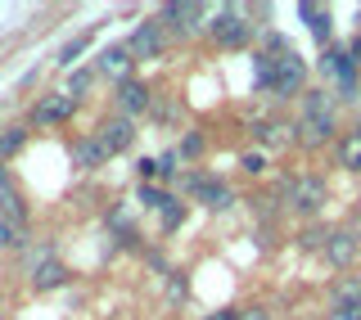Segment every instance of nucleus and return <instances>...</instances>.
I'll return each instance as SVG.
<instances>
[{"label": "nucleus", "instance_id": "30", "mask_svg": "<svg viewBox=\"0 0 361 320\" xmlns=\"http://www.w3.org/2000/svg\"><path fill=\"white\" fill-rule=\"evenodd\" d=\"M208 320H240V312H231V307H226V312H217V316H208Z\"/></svg>", "mask_w": 361, "mask_h": 320}, {"label": "nucleus", "instance_id": "2", "mask_svg": "<svg viewBox=\"0 0 361 320\" xmlns=\"http://www.w3.org/2000/svg\"><path fill=\"white\" fill-rule=\"evenodd\" d=\"M302 77H307V63H302L293 50H285V54H271V82H267V95L289 99L293 90L302 86Z\"/></svg>", "mask_w": 361, "mask_h": 320}, {"label": "nucleus", "instance_id": "1", "mask_svg": "<svg viewBox=\"0 0 361 320\" xmlns=\"http://www.w3.org/2000/svg\"><path fill=\"white\" fill-rule=\"evenodd\" d=\"M334 135V99L325 95V90H307L302 95V118H298V140L316 149V144H325Z\"/></svg>", "mask_w": 361, "mask_h": 320}, {"label": "nucleus", "instance_id": "4", "mask_svg": "<svg viewBox=\"0 0 361 320\" xmlns=\"http://www.w3.org/2000/svg\"><path fill=\"white\" fill-rule=\"evenodd\" d=\"M244 14H248L244 5H226V9H217V18L208 23L212 41H217V45H244L248 32H253V27L244 23Z\"/></svg>", "mask_w": 361, "mask_h": 320}, {"label": "nucleus", "instance_id": "31", "mask_svg": "<svg viewBox=\"0 0 361 320\" xmlns=\"http://www.w3.org/2000/svg\"><path fill=\"white\" fill-rule=\"evenodd\" d=\"M0 312H5V298H0Z\"/></svg>", "mask_w": 361, "mask_h": 320}, {"label": "nucleus", "instance_id": "19", "mask_svg": "<svg viewBox=\"0 0 361 320\" xmlns=\"http://www.w3.org/2000/svg\"><path fill=\"white\" fill-rule=\"evenodd\" d=\"M18 248H23V226L0 216V253H18Z\"/></svg>", "mask_w": 361, "mask_h": 320}, {"label": "nucleus", "instance_id": "3", "mask_svg": "<svg viewBox=\"0 0 361 320\" xmlns=\"http://www.w3.org/2000/svg\"><path fill=\"white\" fill-rule=\"evenodd\" d=\"M285 199H289L293 212L316 216V212L325 208V199H330V185H325L321 176H293L289 185H285Z\"/></svg>", "mask_w": 361, "mask_h": 320}, {"label": "nucleus", "instance_id": "6", "mask_svg": "<svg viewBox=\"0 0 361 320\" xmlns=\"http://www.w3.org/2000/svg\"><path fill=\"white\" fill-rule=\"evenodd\" d=\"M73 109H77V99H68L63 90H59V95L37 99V109H32V122H37V127H59V122L73 118Z\"/></svg>", "mask_w": 361, "mask_h": 320}, {"label": "nucleus", "instance_id": "10", "mask_svg": "<svg viewBox=\"0 0 361 320\" xmlns=\"http://www.w3.org/2000/svg\"><path fill=\"white\" fill-rule=\"evenodd\" d=\"M63 284H68V266H63V261H54V257H41L37 266H32V289H37V293L63 289Z\"/></svg>", "mask_w": 361, "mask_h": 320}, {"label": "nucleus", "instance_id": "14", "mask_svg": "<svg viewBox=\"0 0 361 320\" xmlns=\"http://www.w3.org/2000/svg\"><path fill=\"white\" fill-rule=\"evenodd\" d=\"M253 135L262 144H271V149H280V144H289L293 135H298V127H285V122H253Z\"/></svg>", "mask_w": 361, "mask_h": 320}, {"label": "nucleus", "instance_id": "5", "mask_svg": "<svg viewBox=\"0 0 361 320\" xmlns=\"http://www.w3.org/2000/svg\"><path fill=\"white\" fill-rule=\"evenodd\" d=\"M131 59H158L163 54V23H140V27L127 37Z\"/></svg>", "mask_w": 361, "mask_h": 320}, {"label": "nucleus", "instance_id": "27", "mask_svg": "<svg viewBox=\"0 0 361 320\" xmlns=\"http://www.w3.org/2000/svg\"><path fill=\"white\" fill-rule=\"evenodd\" d=\"M330 320H361V307H334Z\"/></svg>", "mask_w": 361, "mask_h": 320}, {"label": "nucleus", "instance_id": "20", "mask_svg": "<svg viewBox=\"0 0 361 320\" xmlns=\"http://www.w3.org/2000/svg\"><path fill=\"white\" fill-rule=\"evenodd\" d=\"M302 18H312V32H316V41H330V14H325V9H316V5H302Z\"/></svg>", "mask_w": 361, "mask_h": 320}, {"label": "nucleus", "instance_id": "18", "mask_svg": "<svg viewBox=\"0 0 361 320\" xmlns=\"http://www.w3.org/2000/svg\"><path fill=\"white\" fill-rule=\"evenodd\" d=\"M23 144H27V131H23V127H5V131H0V163L14 158Z\"/></svg>", "mask_w": 361, "mask_h": 320}, {"label": "nucleus", "instance_id": "17", "mask_svg": "<svg viewBox=\"0 0 361 320\" xmlns=\"http://www.w3.org/2000/svg\"><path fill=\"white\" fill-rule=\"evenodd\" d=\"M0 212H5V221H14V226H23V216H27V208H23V194L14 185L0 190Z\"/></svg>", "mask_w": 361, "mask_h": 320}, {"label": "nucleus", "instance_id": "22", "mask_svg": "<svg viewBox=\"0 0 361 320\" xmlns=\"http://www.w3.org/2000/svg\"><path fill=\"white\" fill-rule=\"evenodd\" d=\"M82 50H86V37H73V41H68L63 50H59V63H63V68H73L77 59H82Z\"/></svg>", "mask_w": 361, "mask_h": 320}, {"label": "nucleus", "instance_id": "21", "mask_svg": "<svg viewBox=\"0 0 361 320\" xmlns=\"http://www.w3.org/2000/svg\"><path fill=\"white\" fill-rule=\"evenodd\" d=\"M90 82H95V73H86V68H77L73 77H68V86H63V95L68 99H82L86 90H90Z\"/></svg>", "mask_w": 361, "mask_h": 320}, {"label": "nucleus", "instance_id": "12", "mask_svg": "<svg viewBox=\"0 0 361 320\" xmlns=\"http://www.w3.org/2000/svg\"><path fill=\"white\" fill-rule=\"evenodd\" d=\"M149 104H154L149 86H140V82H122V86H118V109L127 113V118H131V113H145Z\"/></svg>", "mask_w": 361, "mask_h": 320}, {"label": "nucleus", "instance_id": "23", "mask_svg": "<svg viewBox=\"0 0 361 320\" xmlns=\"http://www.w3.org/2000/svg\"><path fill=\"white\" fill-rule=\"evenodd\" d=\"M140 203H145V208H167L172 194H163V190H154V185H140Z\"/></svg>", "mask_w": 361, "mask_h": 320}, {"label": "nucleus", "instance_id": "16", "mask_svg": "<svg viewBox=\"0 0 361 320\" xmlns=\"http://www.w3.org/2000/svg\"><path fill=\"white\" fill-rule=\"evenodd\" d=\"M338 167L361 171V127H353L343 140H338Z\"/></svg>", "mask_w": 361, "mask_h": 320}, {"label": "nucleus", "instance_id": "15", "mask_svg": "<svg viewBox=\"0 0 361 320\" xmlns=\"http://www.w3.org/2000/svg\"><path fill=\"white\" fill-rule=\"evenodd\" d=\"M104 144H99V140H77L73 144V167H82V171H90V167H99V163H104Z\"/></svg>", "mask_w": 361, "mask_h": 320}, {"label": "nucleus", "instance_id": "25", "mask_svg": "<svg viewBox=\"0 0 361 320\" xmlns=\"http://www.w3.org/2000/svg\"><path fill=\"white\" fill-rule=\"evenodd\" d=\"M180 216H185V208H180V203L172 199V203L163 208V226H167V230H176V226H180Z\"/></svg>", "mask_w": 361, "mask_h": 320}, {"label": "nucleus", "instance_id": "11", "mask_svg": "<svg viewBox=\"0 0 361 320\" xmlns=\"http://www.w3.org/2000/svg\"><path fill=\"white\" fill-rule=\"evenodd\" d=\"M163 18L172 23L180 37H190V32H199V27H203V5H190V0H185V5H167V9H163Z\"/></svg>", "mask_w": 361, "mask_h": 320}, {"label": "nucleus", "instance_id": "26", "mask_svg": "<svg viewBox=\"0 0 361 320\" xmlns=\"http://www.w3.org/2000/svg\"><path fill=\"white\" fill-rule=\"evenodd\" d=\"M176 154L195 158V154H203V140H199V135H185V140H180V149H176Z\"/></svg>", "mask_w": 361, "mask_h": 320}, {"label": "nucleus", "instance_id": "8", "mask_svg": "<svg viewBox=\"0 0 361 320\" xmlns=\"http://www.w3.org/2000/svg\"><path fill=\"white\" fill-rule=\"evenodd\" d=\"M99 144H104V154H122L127 144L135 140V127H131V118H109L104 127H99V135H95Z\"/></svg>", "mask_w": 361, "mask_h": 320}, {"label": "nucleus", "instance_id": "7", "mask_svg": "<svg viewBox=\"0 0 361 320\" xmlns=\"http://www.w3.org/2000/svg\"><path fill=\"white\" fill-rule=\"evenodd\" d=\"M131 50H127V45H109V50H99V59H95V73H104V77H113V82H131Z\"/></svg>", "mask_w": 361, "mask_h": 320}, {"label": "nucleus", "instance_id": "29", "mask_svg": "<svg viewBox=\"0 0 361 320\" xmlns=\"http://www.w3.org/2000/svg\"><path fill=\"white\" fill-rule=\"evenodd\" d=\"M240 320H271L267 307H248V312H240Z\"/></svg>", "mask_w": 361, "mask_h": 320}, {"label": "nucleus", "instance_id": "24", "mask_svg": "<svg viewBox=\"0 0 361 320\" xmlns=\"http://www.w3.org/2000/svg\"><path fill=\"white\" fill-rule=\"evenodd\" d=\"M240 167L248 171V176H257V171H267V154H244Z\"/></svg>", "mask_w": 361, "mask_h": 320}, {"label": "nucleus", "instance_id": "28", "mask_svg": "<svg viewBox=\"0 0 361 320\" xmlns=\"http://www.w3.org/2000/svg\"><path fill=\"white\" fill-rule=\"evenodd\" d=\"M154 176H163V171H158L154 158H145V163H140V180H154Z\"/></svg>", "mask_w": 361, "mask_h": 320}, {"label": "nucleus", "instance_id": "13", "mask_svg": "<svg viewBox=\"0 0 361 320\" xmlns=\"http://www.w3.org/2000/svg\"><path fill=\"white\" fill-rule=\"evenodd\" d=\"M195 194H199V203H203V208H212V212H221V208H231V203H235L231 185H221V180H203V185H199Z\"/></svg>", "mask_w": 361, "mask_h": 320}, {"label": "nucleus", "instance_id": "9", "mask_svg": "<svg viewBox=\"0 0 361 320\" xmlns=\"http://www.w3.org/2000/svg\"><path fill=\"white\" fill-rule=\"evenodd\" d=\"M357 248H361V239L353 230H330V235H325V257H330L334 266H353Z\"/></svg>", "mask_w": 361, "mask_h": 320}]
</instances>
